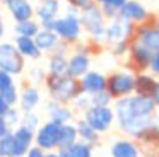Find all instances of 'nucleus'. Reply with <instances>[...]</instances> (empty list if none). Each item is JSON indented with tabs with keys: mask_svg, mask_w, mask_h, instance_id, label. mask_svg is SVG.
Returning <instances> with one entry per match:
<instances>
[{
	"mask_svg": "<svg viewBox=\"0 0 159 157\" xmlns=\"http://www.w3.org/2000/svg\"><path fill=\"white\" fill-rule=\"evenodd\" d=\"M115 116H116L118 125L128 121L132 118H139V116H152L157 113V106L152 101V97H145V96H137L132 94L127 97L116 99L113 102Z\"/></svg>",
	"mask_w": 159,
	"mask_h": 157,
	"instance_id": "obj_1",
	"label": "nucleus"
},
{
	"mask_svg": "<svg viewBox=\"0 0 159 157\" xmlns=\"http://www.w3.org/2000/svg\"><path fill=\"white\" fill-rule=\"evenodd\" d=\"M43 84L46 87L50 99L62 102V104H72L80 94H84L82 87H80V78H74L70 75L46 74Z\"/></svg>",
	"mask_w": 159,
	"mask_h": 157,
	"instance_id": "obj_2",
	"label": "nucleus"
},
{
	"mask_svg": "<svg viewBox=\"0 0 159 157\" xmlns=\"http://www.w3.org/2000/svg\"><path fill=\"white\" fill-rule=\"evenodd\" d=\"M53 31L62 39V43L69 44V46H75L79 41H82L84 34V27L80 22V12L74 7H67L65 16L58 17L55 20Z\"/></svg>",
	"mask_w": 159,
	"mask_h": 157,
	"instance_id": "obj_3",
	"label": "nucleus"
},
{
	"mask_svg": "<svg viewBox=\"0 0 159 157\" xmlns=\"http://www.w3.org/2000/svg\"><path fill=\"white\" fill-rule=\"evenodd\" d=\"M80 22H82L84 33L94 41H99L104 44V38H106V26L108 19L104 17L103 10L98 3H93L89 9L80 12Z\"/></svg>",
	"mask_w": 159,
	"mask_h": 157,
	"instance_id": "obj_4",
	"label": "nucleus"
},
{
	"mask_svg": "<svg viewBox=\"0 0 159 157\" xmlns=\"http://www.w3.org/2000/svg\"><path fill=\"white\" fill-rule=\"evenodd\" d=\"M106 91L111 97L116 99L127 97L135 92V74L130 70H115L106 75Z\"/></svg>",
	"mask_w": 159,
	"mask_h": 157,
	"instance_id": "obj_5",
	"label": "nucleus"
},
{
	"mask_svg": "<svg viewBox=\"0 0 159 157\" xmlns=\"http://www.w3.org/2000/svg\"><path fill=\"white\" fill-rule=\"evenodd\" d=\"M82 118L86 119L99 135L108 133L113 128V123L116 121L113 106H91V108L82 114Z\"/></svg>",
	"mask_w": 159,
	"mask_h": 157,
	"instance_id": "obj_6",
	"label": "nucleus"
},
{
	"mask_svg": "<svg viewBox=\"0 0 159 157\" xmlns=\"http://www.w3.org/2000/svg\"><path fill=\"white\" fill-rule=\"evenodd\" d=\"M132 39L144 44L152 53H157L159 51V16L157 14H151L145 22L139 24L135 27V34Z\"/></svg>",
	"mask_w": 159,
	"mask_h": 157,
	"instance_id": "obj_7",
	"label": "nucleus"
},
{
	"mask_svg": "<svg viewBox=\"0 0 159 157\" xmlns=\"http://www.w3.org/2000/svg\"><path fill=\"white\" fill-rule=\"evenodd\" d=\"M0 68L11 75H22L26 68V58L19 53L14 43H0Z\"/></svg>",
	"mask_w": 159,
	"mask_h": 157,
	"instance_id": "obj_8",
	"label": "nucleus"
},
{
	"mask_svg": "<svg viewBox=\"0 0 159 157\" xmlns=\"http://www.w3.org/2000/svg\"><path fill=\"white\" fill-rule=\"evenodd\" d=\"M154 56L151 50L140 44L139 41L132 39L130 43V50H128V55L125 56V68L134 74H142V72H147L149 67H151V60Z\"/></svg>",
	"mask_w": 159,
	"mask_h": 157,
	"instance_id": "obj_9",
	"label": "nucleus"
},
{
	"mask_svg": "<svg viewBox=\"0 0 159 157\" xmlns=\"http://www.w3.org/2000/svg\"><path fill=\"white\" fill-rule=\"evenodd\" d=\"M135 24L125 20L123 17H115V19L108 20L106 26V38H104V44L108 48H111L113 44L120 43V41L125 39H132L135 34Z\"/></svg>",
	"mask_w": 159,
	"mask_h": 157,
	"instance_id": "obj_10",
	"label": "nucleus"
},
{
	"mask_svg": "<svg viewBox=\"0 0 159 157\" xmlns=\"http://www.w3.org/2000/svg\"><path fill=\"white\" fill-rule=\"evenodd\" d=\"M60 123L57 121H48L41 123V126L38 128L34 137V145H38L39 149H43L45 152H53L58 150V135H60Z\"/></svg>",
	"mask_w": 159,
	"mask_h": 157,
	"instance_id": "obj_11",
	"label": "nucleus"
},
{
	"mask_svg": "<svg viewBox=\"0 0 159 157\" xmlns=\"http://www.w3.org/2000/svg\"><path fill=\"white\" fill-rule=\"evenodd\" d=\"M139 145L142 157H159V123L156 121L149 128H145L137 138H134Z\"/></svg>",
	"mask_w": 159,
	"mask_h": 157,
	"instance_id": "obj_12",
	"label": "nucleus"
},
{
	"mask_svg": "<svg viewBox=\"0 0 159 157\" xmlns=\"http://www.w3.org/2000/svg\"><path fill=\"white\" fill-rule=\"evenodd\" d=\"M60 0H39V3L34 7V17L43 29H52L55 26V20L60 14Z\"/></svg>",
	"mask_w": 159,
	"mask_h": 157,
	"instance_id": "obj_13",
	"label": "nucleus"
},
{
	"mask_svg": "<svg viewBox=\"0 0 159 157\" xmlns=\"http://www.w3.org/2000/svg\"><path fill=\"white\" fill-rule=\"evenodd\" d=\"M91 70V55L79 48H72L69 55V75L80 78Z\"/></svg>",
	"mask_w": 159,
	"mask_h": 157,
	"instance_id": "obj_14",
	"label": "nucleus"
},
{
	"mask_svg": "<svg viewBox=\"0 0 159 157\" xmlns=\"http://www.w3.org/2000/svg\"><path fill=\"white\" fill-rule=\"evenodd\" d=\"M16 22L34 19V7L29 0H0Z\"/></svg>",
	"mask_w": 159,
	"mask_h": 157,
	"instance_id": "obj_15",
	"label": "nucleus"
},
{
	"mask_svg": "<svg viewBox=\"0 0 159 157\" xmlns=\"http://www.w3.org/2000/svg\"><path fill=\"white\" fill-rule=\"evenodd\" d=\"M149 16H151V12H149L144 3H140L139 0H127L125 5L121 7V10H120V17H123L125 20L135 24V26L145 22V20L149 19Z\"/></svg>",
	"mask_w": 159,
	"mask_h": 157,
	"instance_id": "obj_16",
	"label": "nucleus"
},
{
	"mask_svg": "<svg viewBox=\"0 0 159 157\" xmlns=\"http://www.w3.org/2000/svg\"><path fill=\"white\" fill-rule=\"evenodd\" d=\"M46 113H48V119L57 121L60 125H65V123H72L75 118V111L72 109L70 104H62V102H57L53 99H50L46 102Z\"/></svg>",
	"mask_w": 159,
	"mask_h": 157,
	"instance_id": "obj_17",
	"label": "nucleus"
},
{
	"mask_svg": "<svg viewBox=\"0 0 159 157\" xmlns=\"http://www.w3.org/2000/svg\"><path fill=\"white\" fill-rule=\"evenodd\" d=\"M39 102H41V92H39L38 85L24 82L21 89V96H19V109L22 113L34 111Z\"/></svg>",
	"mask_w": 159,
	"mask_h": 157,
	"instance_id": "obj_18",
	"label": "nucleus"
},
{
	"mask_svg": "<svg viewBox=\"0 0 159 157\" xmlns=\"http://www.w3.org/2000/svg\"><path fill=\"white\" fill-rule=\"evenodd\" d=\"M12 132H14V140H16V154H14V157H26L28 150L34 145L36 133L33 132V130L22 126V125L16 126Z\"/></svg>",
	"mask_w": 159,
	"mask_h": 157,
	"instance_id": "obj_19",
	"label": "nucleus"
},
{
	"mask_svg": "<svg viewBox=\"0 0 159 157\" xmlns=\"http://www.w3.org/2000/svg\"><path fill=\"white\" fill-rule=\"evenodd\" d=\"M80 87L87 96H94L101 91H106V75L98 70H89L84 77H80Z\"/></svg>",
	"mask_w": 159,
	"mask_h": 157,
	"instance_id": "obj_20",
	"label": "nucleus"
},
{
	"mask_svg": "<svg viewBox=\"0 0 159 157\" xmlns=\"http://www.w3.org/2000/svg\"><path fill=\"white\" fill-rule=\"evenodd\" d=\"M110 155L111 157H142L139 145L134 138H116L113 140L110 147Z\"/></svg>",
	"mask_w": 159,
	"mask_h": 157,
	"instance_id": "obj_21",
	"label": "nucleus"
},
{
	"mask_svg": "<svg viewBox=\"0 0 159 157\" xmlns=\"http://www.w3.org/2000/svg\"><path fill=\"white\" fill-rule=\"evenodd\" d=\"M34 41L36 44H38V48L43 51V53H55L57 50L60 48V44H62V39H60L58 36H57L55 31L52 29H39V33L34 36Z\"/></svg>",
	"mask_w": 159,
	"mask_h": 157,
	"instance_id": "obj_22",
	"label": "nucleus"
},
{
	"mask_svg": "<svg viewBox=\"0 0 159 157\" xmlns=\"http://www.w3.org/2000/svg\"><path fill=\"white\" fill-rule=\"evenodd\" d=\"M14 44H16V48L19 50V53H21L26 60H39V58L43 56V51L38 48L34 38L16 36Z\"/></svg>",
	"mask_w": 159,
	"mask_h": 157,
	"instance_id": "obj_23",
	"label": "nucleus"
},
{
	"mask_svg": "<svg viewBox=\"0 0 159 157\" xmlns=\"http://www.w3.org/2000/svg\"><path fill=\"white\" fill-rule=\"evenodd\" d=\"M157 80H159V78L154 77L151 72L135 74V92H134V94H137V96H145V97H152Z\"/></svg>",
	"mask_w": 159,
	"mask_h": 157,
	"instance_id": "obj_24",
	"label": "nucleus"
},
{
	"mask_svg": "<svg viewBox=\"0 0 159 157\" xmlns=\"http://www.w3.org/2000/svg\"><path fill=\"white\" fill-rule=\"evenodd\" d=\"M75 126H77V133H79V140L86 143H91L93 147H99L101 145V135L80 116L75 119Z\"/></svg>",
	"mask_w": 159,
	"mask_h": 157,
	"instance_id": "obj_25",
	"label": "nucleus"
},
{
	"mask_svg": "<svg viewBox=\"0 0 159 157\" xmlns=\"http://www.w3.org/2000/svg\"><path fill=\"white\" fill-rule=\"evenodd\" d=\"M79 140L75 123H65L60 126V135H58V150H67Z\"/></svg>",
	"mask_w": 159,
	"mask_h": 157,
	"instance_id": "obj_26",
	"label": "nucleus"
},
{
	"mask_svg": "<svg viewBox=\"0 0 159 157\" xmlns=\"http://www.w3.org/2000/svg\"><path fill=\"white\" fill-rule=\"evenodd\" d=\"M94 2L101 7L104 17H106L108 20H111V19L120 16V10H121V7L125 5L127 0H94Z\"/></svg>",
	"mask_w": 159,
	"mask_h": 157,
	"instance_id": "obj_27",
	"label": "nucleus"
},
{
	"mask_svg": "<svg viewBox=\"0 0 159 157\" xmlns=\"http://www.w3.org/2000/svg\"><path fill=\"white\" fill-rule=\"evenodd\" d=\"M41 29V24L36 19H29V20H22V22H16L14 31L16 36H28V38H34Z\"/></svg>",
	"mask_w": 159,
	"mask_h": 157,
	"instance_id": "obj_28",
	"label": "nucleus"
},
{
	"mask_svg": "<svg viewBox=\"0 0 159 157\" xmlns=\"http://www.w3.org/2000/svg\"><path fill=\"white\" fill-rule=\"evenodd\" d=\"M69 157H94V147L82 140H77L70 149H67Z\"/></svg>",
	"mask_w": 159,
	"mask_h": 157,
	"instance_id": "obj_29",
	"label": "nucleus"
},
{
	"mask_svg": "<svg viewBox=\"0 0 159 157\" xmlns=\"http://www.w3.org/2000/svg\"><path fill=\"white\" fill-rule=\"evenodd\" d=\"M16 154V140H14V132H9L0 138V157H14Z\"/></svg>",
	"mask_w": 159,
	"mask_h": 157,
	"instance_id": "obj_30",
	"label": "nucleus"
},
{
	"mask_svg": "<svg viewBox=\"0 0 159 157\" xmlns=\"http://www.w3.org/2000/svg\"><path fill=\"white\" fill-rule=\"evenodd\" d=\"M21 125L26 126V128L33 130V132H38V128L41 126V121H39V116L36 114L34 111H29V113H22V118H21Z\"/></svg>",
	"mask_w": 159,
	"mask_h": 157,
	"instance_id": "obj_31",
	"label": "nucleus"
},
{
	"mask_svg": "<svg viewBox=\"0 0 159 157\" xmlns=\"http://www.w3.org/2000/svg\"><path fill=\"white\" fill-rule=\"evenodd\" d=\"M70 106H72L74 111L80 113V114H84V113H86L87 109H89L91 106H93V102H91V96H87V94H80L79 97H77Z\"/></svg>",
	"mask_w": 159,
	"mask_h": 157,
	"instance_id": "obj_32",
	"label": "nucleus"
},
{
	"mask_svg": "<svg viewBox=\"0 0 159 157\" xmlns=\"http://www.w3.org/2000/svg\"><path fill=\"white\" fill-rule=\"evenodd\" d=\"M91 102H93V106H113L115 99L111 97L108 91H101L98 94L91 96Z\"/></svg>",
	"mask_w": 159,
	"mask_h": 157,
	"instance_id": "obj_33",
	"label": "nucleus"
},
{
	"mask_svg": "<svg viewBox=\"0 0 159 157\" xmlns=\"http://www.w3.org/2000/svg\"><path fill=\"white\" fill-rule=\"evenodd\" d=\"M5 118V121L9 123V126H11L12 130L16 128V126H19L21 125V118H22V111L21 109H17L16 106H12L11 109L7 111V114L4 116Z\"/></svg>",
	"mask_w": 159,
	"mask_h": 157,
	"instance_id": "obj_34",
	"label": "nucleus"
},
{
	"mask_svg": "<svg viewBox=\"0 0 159 157\" xmlns=\"http://www.w3.org/2000/svg\"><path fill=\"white\" fill-rule=\"evenodd\" d=\"M0 94H2V97H4L11 106H17L19 104V96H21V92H19L17 85H12V87H9L7 91L0 92Z\"/></svg>",
	"mask_w": 159,
	"mask_h": 157,
	"instance_id": "obj_35",
	"label": "nucleus"
},
{
	"mask_svg": "<svg viewBox=\"0 0 159 157\" xmlns=\"http://www.w3.org/2000/svg\"><path fill=\"white\" fill-rule=\"evenodd\" d=\"M46 74L48 72H45L43 68H31L29 70V74H28V82L29 84H34V85H38V84H43L45 82V78H46Z\"/></svg>",
	"mask_w": 159,
	"mask_h": 157,
	"instance_id": "obj_36",
	"label": "nucleus"
},
{
	"mask_svg": "<svg viewBox=\"0 0 159 157\" xmlns=\"http://www.w3.org/2000/svg\"><path fill=\"white\" fill-rule=\"evenodd\" d=\"M12 85H16L14 75L7 74L5 70H2V68H0V92L7 91L9 87H12Z\"/></svg>",
	"mask_w": 159,
	"mask_h": 157,
	"instance_id": "obj_37",
	"label": "nucleus"
},
{
	"mask_svg": "<svg viewBox=\"0 0 159 157\" xmlns=\"http://www.w3.org/2000/svg\"><path fill=\"white\" fill-rule=\"evenodd\" d=\"M93 3H96L94 0H67V5L69 7H74V9H77L79 12H82V10L89 9Z\"/></svg>",
	"mask_w": 159,
	"mask_h": 157,
	"instance_id": "obj_38",
	"label": "nucleus"
},
{
	"mask_svg": "<svg viewBox=\"0 0 159 157\" xmlns=\"http://www.w3.org/2000/svg\"><path fill=\"white\" fill-rule=\"evenodd\" d=\"M149 72H151L154 77L159 78V51H157V53H154V56H152L151 67H149Z\"/></svg>",
	"mask_w": 159,
	"mask_h": 157,
	"instance_id": "obj_39",
	"label": "nucleus"
},
{
	"mask_svg": "<svg viewBox=\"0 0 159 157\" xmlns=\"http://www.w3.org/2000/svg\"><path fill=\"white\" fill-rule=\"evenodd\" d=\"M45 155H46V152L43 149H39L38 145H33L28 150V154H26V157H45Z\"/></svg>",
	"mask_w": 159,
	"mask_h": 157,
	"instance_id": "obj_40",
	"label": "nucleus"
},
{
	"mask_svg": "<svg viewBox=\"0 0 159 157\" xmlns=\"http://www.w3.org/2000/svg\"><path fill=\"white\" fill-rule=\"evenodd\" d=\"M11 130H12V128L9 126V123L5 121V118H4V116H0V138H2L4 135H7Z\"/></svg>",
	"mask_w": 159,
	"mask_h": 157,
	"instance_id": "obj_41",
	"label": "nucleus"
},
{
	"mask_svg": "<svg viewBox=\"0 0 159 157\" xmlns=\"http://www.w3.org/2000/svg\"><path fill=\"white\" fill-rule=\"evenodd\" d=\"M11 108H12V106L9 104V102L5 101L4 97H2V94H0V116H5V114H7V111H9Z\"/></svg>",
	"mask_w": 159,
	"mask_h": 157,
	"instance_id": "obj_42",
	"label": "nucleus"
},
{
	"mask_svg": "<svg viewBox=\"0 0 159 157\" xmlns=\"http://www.w3.org/2000/svg\"><path fill=\"white\" fill-rule=\"evenodd\" d=\"M152 101L156 102V106L159 108V80L156 84V89H154V94H152Z\"/></svg>",
	"mask_w": 159,
	"mask_h": 157,
	"instance_id": "obj_43",
	"label": "nucleus"
},
{
	"mask_svg": "<svg viewBox=\"0 0 159 157\" xmlns=\"http://www.w3.org/2000/svg\"><path fill=\"white\" fill-rule=\"evenodd\" d=\"M5 34V24H4V19H2V12H0V39L4 38Z\"/></svg>",
	"mask_w": 159,
	"mask_h": 157,
	"instance_id": "obj_44",
	"label": "nucleus"
},
{
	"mask_svg": "<svg viewBox=\"0 0 159 157\" xmlns=\"http://www.w3.org/2000/svg\"><path fill=\"white\" fill-rule=\"evenodd\" d=\"M45 157H60V155H58V152H57V150H53V152H46Z\"/></svg>",
	"mask_w": 159,
	"mask_h": 157,
	"instance_id": "obj_45",
	"label": "nucleus"
},
{
	"mask_svg": "<svg viewBox=\"0 0 159 157\" xmlns=\"http://www.w3.org/2000/svg\"><path fill=\"white\" fill-rule=\"evenodd\" d=\"M152 2H154V0H152Z\"/></svg>",
	"mask_w": 159,
	"mask_h": 157,
	"instance_id": "obj_46",
	"label": "nucleus"
}]
</instances>
